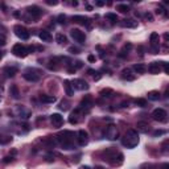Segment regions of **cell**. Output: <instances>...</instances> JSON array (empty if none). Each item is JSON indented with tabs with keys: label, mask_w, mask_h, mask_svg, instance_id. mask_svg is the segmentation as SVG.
Segmentation results:
<instances>
[{
	"label": "cell",
	"mask_w": 169,
	"mask_h": 169,
	"mask_svg": "<svg viewBox=\"0 0 169 169\" xmlns=\"http://www.w3.org/2000/svg\"><path fill=\"white\" fill-rule=\"evenodd\" d=\"M64 86H65V90H66V95L72 97L73 94H74V90H73V85H72V82L65 81V82H64Z\"/></svg>",
	"instance_id": "d6986e66"
},
{
	"label": "cell",
	"mask_w": 169,
	"mask_h": 169,
	"mask_svg": "<svg viewBox=\"0 0 169 169\" xmlns=\"http://www.w3.org/2000/svg\"><path fill=\"white\" fill-rule=\"evenodd\" d=\"M135 105L139 106V107H145L147 106V100L143 99V98H139V99L135 100Z\"/></svg>",
	"instance_id": "4dcf8cb0"
},
{
	"label": "cell",
	"mask_w": 169,
	"mask_h": 169,
	"mask_svg": "<svg viewBox=\"0 0 169 169\" xmlns=\"http://www.w3.org/2000/svg\"><path fill=\"white\" fill-rule=\"evenodd\" d=\"M40 99L45 103H54L56 102V97H53V95H41Z\"/></svg>",
	"instance_id": "484cf974"
},
{
	"label": "cell",
	"mask_w": 169,
	"mask_h": 169,
	"mask_svg": "<svg viewBox=\"0 0 169 169\" xmlns=\"http://www.w3.org/2000/svg\"><path fill=\"white\" fill-rule=\"evenodd\" d=\"M28 13L32 16V20L33 19H38V17L42 15V10H41L40 7H37V5H32V7H28Z\"/></svg>",
	"instance_id": "30bf717a"
},
{
	"label": "cell",
	"mask_w": 169,
	"mask_h": 169,
	"mask_svg": "<svg viewBox=\"0 0 169 169\" xmlns=\"http://www.w3.org/2000/svg\"><path fill=\"white\" fill-rule=\"evenodd\" d=\"M121 77H123L124 79H128V81H133V79H135V77L131 75V70L129 69H124L123 72H121Z\"/></svg>",
	"instance_id": "cb8c5ba5"
},
{
	"label": "cell",
	"mask_w": 169,
	"mask_h": 169,
	"mask_svg": "<svg viewBox=\"0 0 169 169\" xmlns=\"http://www.w3.org/2000/svg\"><path fill=\"white\" fill-rule=\"evenodd\" d=\"M12 53L16 57H20V58H24L28 56V53H29V50L26 46L24 45H21V44H16V45L12 48Z\"/></svg>",
	"instance_id": "3957f363"
},
{
	"label": "cell",
	"mask_w": 169,
	"mask_h": 169,
	"mask_svg": "<svg viewBox=\"0 0 169 169\" xmlns=\"http://www.w3.org/2000/svg\"><path fill=\"white\" fill-rule=\"evenodd\" d=\"M10 161H12V157H4V162H10Z\"/></svg>",
	"instance_id": "60d3db41"
},
{
	"label": "cell",
	"mask_w": 169,
	"mask_h": 169,
	"mask_svg": "<svg viewBox=\"0 0 169 169\" xmlns=\"http://www.w3.org/2000/svg\"><path fill=\"white\" fill-rule=\"evenodd\" d=\"M73 138H74L73 132L64 131L57 136V141H60L64 149H74L75 147H74V144H73Z\"/></svg>",
	"instance_id": "7a4b0ae2"
},
{
	"label": "cell",
	"mask_w": 169,
	"mask_h": 169,
	"mask_svg": "<svg viewBox=\"0 0 169 169\" xmlns=\"http://www.w3.org/2000/svg\"><path fill=\"white\" fill-rule=\"evenodd\" d=\"M161 169H169V164H167V162H165V164H162L161 165Z\"/></svg>",
	"instance_id": "ee69618b"
},
{
	"label": "cell",
	"mask_w": 169,
	"mask_h": 169,
	"mask_svg": "<svg viewBox=\"0 0 169 169\" xmlns=\"http://www.w3.org/2000/svg\"><path fill=\"white\" fill-rule=\"evenodd\" d=\"M23 77H24V79H26V81H29V82H37L38 79H40V75H38L33 69L25 70L24 74H23Z\"/></svg>",
	"instance_id": "ba28073f"
},
{
	"label": "cell",
	"mask_w": 169,
	"mask_h": 169,
	"mask_svg": "<svg viewBox=\"0 0 169 169\" xmlns=\"http://www.w3.org/2000/svg\"><path fill=\"white\" fill-rule=\"evenodd\" d=\"M72 85H73V87H74V89H77V90H81V91L89 90L87 82L83 81V79H74V81L72 82Z\"/></svg>",
	"instance_id": "9c48e42d"
},
{
	"label": "cell",
	"mask_w": 169,
	"mask_h": 169,
	"mask_svg": "<svg viewBox=\"0 0 169 169\" xmlns=\"http://www.w3.org/2000/svg\"><path fill=\"white\" fill-rule=\"evenodd\" d=\"M136 127H138V129L140 132H144V133H147L148 131H149V124L148 123H145V121H139L138 124H136Z\"/></svg>",
	"instance_id": "ac0fdd59"
},
{
	"label": "cell",
	"mask_w": 169,
	"mask_h": 169,
	"mask_svg": "<svg viewBox=\"0 0 169 169\" xmlns=\"http://www.w3.org/2000/svg\"><path fill=\"white\" fill-rule=\"evenodd\" d=\"M5 42H7V37H5L3 33H0V46H4Z\"/></svg>",
	"instance_id": "e575fe53"
},
{
	"label": "cell",
	"mask_w": 169,
	"mask_h": 169,
	"mask_svg": "<svg viewBox=\"0 0 169 169\" xmlns=\"http://www.w3.org/2000/svg\"><path fill=\"white\" fill-rule=\"evenodd\" d=\"M118 135H119V131H118L116 126H114V124H110L107 128H106V138L108 140H116Z\"/></svg>",
	"instance_id": "8992f818"
},
{
	"label": "cell",
	"mask_w": 169,
	"mask_h": 169,
	"mask_svg": "<svg viewBox=\"0 0 169 169\" xmlns=\"http://www.w3.org/2000/svg\"><path fill=\"white\" fill-rule=\"evenodd\" d=\"M77 136H78V144L79 145H86L89 143V133L85 131V129H81V131H78V133H77Z\"/></svg>",
	"instance_id": "8fae6325"
},
{
	"label": "cell",
	"mask_w": 169,
	"mask_h": 169,
	"mask_svg": "<svg viewBox=\"0 0 169 169\" xmlns=\"http://www.w3.org/2000/svg\"><path fill=\"white\" fill-rule=\"evenodd\" d=\"M161 65H162V62L161 64H159V62H152V64L148 66V72L152 73V74H159L160 70H161V67H160Z\"/></svg>",
	"instance_id": "4fadbf2b"
},
{
	"label": "cell",
	"mask_w": 169,
	"mask_h": 169,
	"mask_svg": "<svg viewBox=\"0 0 169 169\" xmlns=\"http://www.w3.org/2000/svg\"><path fill=\"white\" fill-rule=\"evenodd\" d=\"M87 60L90 61V62H94V61H95V57H94V56H89Z\"/></svg>",
	"instance_id": "ab89813d"
},
{
	"label": "cell",
	"mask_w": 169,
	"mask_h": 169,
	"mask_svg": "<svg viewBox=\"0 0 169 169\" xmlns=\"http://www.w3.org/2000/svg\"><path fill=\"white\" fill-rule=\"evenodd\" d=\"M58 20H60V21H58L60 24H65V23H66V21H65V20H66V17H65L64 15H60V16H58Z\"/></svg>",
	"instance_id": "d590c367"
},
{
	"label": "cell",
	"mask_w": 169,
	"mask_h": 169,
	"mask_svg": "<svg viewBox=\"0 0 169 169\" xmlns=\"http://www.w3.org/2000/svg\"><path fill=\"white\" fill-rule=\"evenodd\" d=\"M112 94H114V91L110 90V89H106V90H102V91H100V95H102V97H107V98H110V97L112 95Z\"/></svg>",
	"instance_id": "d6a6232c"
},
{
	"label": "cell",
	"mask_w": 169,
	"mask_h": 169,
	"mask_svg": "<svg viewBox=\"0 0 169 169\" xmlns=\"http://www.w3.org/2000/svg\"><path fill=\"white\" fill-rule=\"evenodd\" d=\"M13 31H15V34H16L19 38H21V40H28L29 38V32L26 31V29L24 28V26H21V25H16L13 28Z\"/></svg>",
	"instance_id": "52a82bcc"
},
{
	"label": "cell",
	"mask_w": 169,
	"mask_h": 169,
	"mask_svg": "<svg viewBox=\"0 0 169 169\" xmlns=\"http://www.w3.org/2000/svg\"><path fill=\"white\" fill-rule=\"evenodd\" d=\"M82 66H83V64H82L81 61H77L75 62V66H74V67H75V69H79V67H82Z\"/></svg>",
	"instance_id": "74e56055"
},
{
	"label": "cell",
	"mask_w": 169,
	"mask_h": 169,
	"mask_svg": "<svg viewBox=\"0 0 169 169\" xmlns=\"http://www.w3.org/2000/svg\"><path fill=\"white\" fill-rule=\"evenodd\" d=\"M16 73H17L16 67H10V66H8V67H5V69H4V74L8 77V78H12V77H15V74H16Z\"/></svg>",
	"instance_id": "7402d4cb"
},
{
	"label": "cell",
	"mask_w": 169,
	"mask_h": 169,
	"mask_svg": "<svg viewBox=\"0 0 169 169\" xmlns=\"http://www.w3.org/2000/svg\"><path fill=\"white\" fill-rule=\"evenodd\" d=\"M12 141V138L7 135H0V144H8Z\"/></svg>",
	"instance_id": "f1b7e54d"
},
{
	"label": "cell",
	"mask_w": 169,
	"mask_h": 169,
	"mask_svg": "<svg viewBox=\"0 0 169 169\" xmlns=\"http://www.w3.org/2000/svg\"><path fill=\"white\" fill-rule=\"evenodd\" d=\"M79 115H81V110L79 108L74 110V111L72 112V115H70V118H69V121L72 124H77L79 121Z\"/></svg>",
	"instance_id": "5bb4252c"
},
{
	"label": "cell",
	"mask_w": 169,
	"mask_h": 169,
	"mask_svg": "<svg viewBox=\"0 0 169 169\" xmlns=\"http://www.w3.org/2000/svg\"><path fill=\"white\" fill-rule=\"evenodd\" d=\"M151 42H152L153 48H157V42H159V34L156 33V32H153L152 34H151Z\"/></svg>",
	"instance_id": "83f0119b"
},
{
	"label": "cell",
	"mask_w": 169,
	"mask_h": 169,
	"mask_svg": "<svg viewBox=\"0 0 169 169\" xmlns=\"http://www.w3.org/2000/svg\"><path fill=\"white\" fill-rule=\"evenodd\" d=\"M116 10L119 11V12H121V13H127L129 11V7H128V5H126V4H119L116 7Z\"/></svg>",
	"instance_id": "f546056e"
},
{
	"label": "cell",
	"mask_w": 169,
	"mask_h": 169,
	"mask_svg": "<svg viewBox=\"0 0 169 169\" xmlns=\"http://www.w3.org/2000/svg\"><path fill=\"white\" fill-rule=\"evenodd\" d=\"M50 121H52L53 127H56V128H60L62 124H64V118H62L60 114H53L52 116H50Z\"/></svg>",
	"instance_id": "7c38bea8"
},
{
	"label": "cell",
	"mask_w": 169,
	"mask_h": 169,
	"mask_svg": "<svg viewBox=\"0 0 169 169\" xmlns=\"http://www.w3.org/2000/svg\"><path fill=\"white\" fill-rule=\"evenodd\" d=\"M95 4L98 7H102V5H105V1H95Z\"/></svg>",
	"instance_id": "b9f144b4"
},
{
	"label": "cell",
	"mask_w": 169,
	"mask_h": 169,
	"mask_svg": "<svg viewBox=\"0 0 169 169\" xmlns=\"http://www.w3.org/2000/svg\"><path fill=\"white\" fill-rule=\"evenodd\" d=\"M133 70L138 74H143V73H145L147 67H145L143 64H136V65H133Z\"/></svg>",
	"instance_id": "d4e9b609"
},
{
	"label": "cell",
	"mask_w": 169,
	"mask_h": 169,
	"mask_svg": "<svg viewBox=\"0 0 169 169\" xmlns=\"http://www.w3.org/2000/svg\"><path fill=\"white\" fill-rule=\"evenodd\" d=\"M3 56H4V52H0V60L3 58Z\"/></svg>",
	"instance_id": "f6af8a7d"
},
{
	"label": "cell",
	"mask_w": 169,
	"mask_h": 169,
	"mask_svg": "<svg viewBox=\"0 0 169 169\" xmlns=\"http://www.w3.org/2000/svg\"><path fill=\"white\" fill-rule=\"evenodd\" d=\"M10 94L12 95L13 99H19V98H20L19 89H17V86H16V85H12V86H11V89H10Z\"/></svg>",
	"instance_id": "ffe728a7"
},
{
	"label": "cell",
	"mask_w": 169,
	"mask_h": 169,
	"mask_svg": "<svg viewBox=\"0 0 169 169\" xmlns=\"http://www.w3.org/2000/svg\"><path fill=\"white\" fill-rule=\"evenodd\" d=\"M69 52H70V53H74V54H75V53H79V49L72 46V48H69Z\"/></svg>",
	"instance_id": "8d00e7d4"
},
{
	"label": "cell",
	"mask_w": 169,
	"mask_h": 169,
	"mask_svg": "<svg viewBox=\"0 0 169 169\" xmlns=\"http://www.w3.org/2000/svg\"><path fill=\"white\" fill-rule=\"evenodd\" d=\"M73 21L77 23V24H81V25H89L90 20L85 16H73Z\"/></svg>",
	"instance_id": "2e32d148"
},
{
	"label": "cell",
	"mask_w": 169,
	"mask_h": 169,
	"mask_svg": "<svg viewBox=\"0 0 169 169\" xmlns=\"http://www.w3.org/2000/svg\"><path fill=\"white\" fill-rule=\"evenodd\" d=\"M121 144L126 148H135L139 144V133L135 129H128L121 138Z\"/></svg>",
	"instance_id": "6da1fadb"
},
{
	"label": "cell",
	"mask_w": 169,
	"mask_h": 169,
	"mask_svg": "<svg viewBox=\"0 0 169 169\" xmlns=\"http://www.w3.org/2000/svg\"><path fill=\"white\" fill-rule=\"evenodd\" d=\"M162 133H164V131H155L153 132V135L157 136V135H162Z\"/></svg>",
	"instance_id": "7bdbcfd3"
},
{
	"label": "cell",
	"mask_w": 169,
	"mask_h": 169,
	"mask_svg": "<svg viewBox=\"0 0 169 169\" xmlns=\"http://www.w3.org/2000/svg\"><path fill=\"white\" fill-rule=\"evenodd\" d=\"M60 108L64 110V111H67V110H69V102H67V100H62Z\"/></svg>",
	"instance_id": "836d02e7"
},
{
	"label": "cell",
	"mask_w": 169,
	"mask_h": 169,
	"mask_svg": "<svg viewBox=\"0 0 169 169\" xmlns=\"http://www.w3.org/2000/svg\"><path fill=\"white\" fill-rule=\"evenodd\" d=\"M70 36L78 44H85V41H86L85 33L82 31H79V29H72V31H70Z\"/></svg>",
	"instance_id": "277c9868"
},
{
	"label": "cell",
	"mask_w": 169,
	"mask_h": 169,
	"mask_svg": "<svg viewBox=\"0 0 169 169\" xmlns=\"http://www.w3.org/2000/svg\"><path fill=\"white\" fill-rule=\"evenodd\" d=\"M120 24L124 28H135V26H138V21H135L133 19H124Z\"/></svg>",
	"instance_id": "9a60e30c"
},
{
	"label": "cell",
	"mask_w": 169,
	"mask_h": 169,
	"mask_svg": "<svg viewBox=\"0 0 169 169\" xmlns=\"http://www.w3.org/2000/svg\"><path fill=\"white\" fill-rule=\"evenodd\" d=\"M131 48H132L131 44H127V45H124V48L120 50L119 54H118V56H119L120 58H126V57H127V54H128V50L131 49Z\"/></svg>",
	"instance_id": "44dd1931"
},
{
	"label": "cell",
	"mask_w": 169,
	"mask_h": 169,
	"mask_svg": "<svg viewBox=\"0 0 169 169\" xmlns=\"http://www.w3.org/2000/svg\"><path fill=\"white\" fill-rule=\"evenodd\" d=\"M106 19H108L110 21H112V23H116L118 21V15H115V13H106Z\"/></svg>",
	"instance_id": "1f68e13d"
},
{
	"label": "cell",
	"mask_w": 169,
	"mask_h": 169,
	"mask_svg": "<svg viewBox=\"0 0 169 169\" xmlns=\"http://www.w3.org/2000/svg\"><path fill=\"white\" fill-rule=\"evenodd\" d=\"M148 99L149 100H159L160 99V93L159 91H149V93H148Z\"/></svg>",
	"instance_id": "4316f807"
},
{
	"label": "cell",
	"mask_w": 169,
	"mask_h": 169,
	"mask_svg": "<svg viewBox=\"0 0 169 169\" xmlns=\"http://www.w3.org/2000/svg\"><path fill=\"white\" fill-rule=\"evenodd\" d=\"M38 37H40L42 41H45V42H50V41L53 40L52 34H50L48 31H41L40 33H38Z\"/></svg>",
	"instance_id": "e0dca14e"
},
{
	"label": "cell",
	"mask_w": 169,
	"mask_h": 169,
	"mask_svg": "<svg viewBox=\"0 0 169 169\" xmlns=\"http://www.w3.org/2000/svg\"><path fill=\"white\" fill-rule=\"evenodd\" d=\"M141 169H153V167L151 164H144L143 167H141Z\"/></svg>",
	"instance_id": "f35d334b"
},
{
	"label": "cell",
	"mask_w": 169,
	"mask_h": 169,
	"mask_svg": "<svg viewBox=\"0 0 169 169\" xmlns=\"http://www.w3.org/2000/svg\"><path fill=\"white\" fill-rule=\"evenodd\" d=\"M167 116H168V114L164 108H156L152 112V118L156 121H167Z\"/></svg>",
	"instance_id": "5b68a950"
},
{
	"label": "cell",
	"mask_w": 169,
	"mask_h": 169,
	"mask_svg": "<svg viewBox=\"0 0 169 169\" xmlns=\"http://www.w3.org/2000/svg\"><path fill=\"white\" fill-rule=\"evenodd\" d=\"M56 41H57L60 45H64V44L67 42V38H66V36H65L64 33H57V34H56Z\"/></svg>",
	"instance_id": "603a6c76"
}]
</instances>
